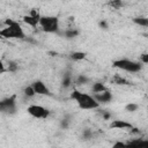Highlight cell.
<instances>
[{
  "label": "cell",
  "mask_w": 148,
  "mask_h": 148,
  "mask_svg": "<svg viewBox=\"0 0 148 148\" xmlns=\"http://www.w3.org/2000/svg\"><path fill=\"white\" fill-rule=\"evenodd\" d=\"M69 97L72 99H74L76 102V104L79 105V108L82 109V110H95V109L99 108V104L95 101L92 95L82 92V91H80L77 89L72 90Z\"/></svg>",
  "instance_id": "2"
},
{
  "label": "cell",
  "mask_w": 148,
  "mask_h": 148,
  "mask_svg": "<svg viewBox=\"0 0 148 148\" xmlns=\"http://www.w3.org/2000/svg\"><path fill=\"white\" fill-rule=\"evenodd\" d=\"M31 87L35 90L36 95H43V96H52L51 90L49 89V87L40 80H36L31 83Z\"/></svg>",
  "instance_id": "8"
},
{
  "label": "cell",
  "mask_w": 148,
  "mask_h": 148,
  "mask_svg": "<svg viewBox=\"0 0 148 148\" xmlns=\"http://www.w3.org/2000/svg\"><path fill=\"white\" fill-rule=\"evenodd\" d=\"M27 112L37 119H46L50 116V110L45 109L42 105H37V104H31L27 108Z\"/></svg>",
  "instance_id": "6"
},
{
  "label": "cell",
  "mask_w": 148,
  "mask_h": 148,
  "mask_svg": "<svg viewBox=\"0 0 148 148\" xmlns=\"http://www.w3.org/2000/svg\"><path fill=\"white\" fill-rule=\"evenodd\" d=\"M74 82L77 84V86H83V84H87L89 82V77L86 76L84 74H80L77 75L75 79H74Z\"/></svg>",
  "instance_id": "16"
},
{
  "label": "cell",
  "mask_w": 148,
  "mask_h": 148,
  "mask_svg": "<svg viewBox=\"0 0 148 148\" xmlns=\"http://www.w3.org/2000/svg\"><path fill=\"white\" fill-rule=\"evenodd\" d=\"M17 111L16 95L6 97L0 101V112L5 114H14Z\"/></svg>",
  "instance_id": "5"
},
{
  "label": "cell",
  "mask_w": 148,
  "mask_h": 148,
  "mask_svg": "<svg viewBox=\"0 0 148 148\" xmlns=\"http://www.w3.org/2000/svg\"><path fill=\"white\" fill-rule=\"evenodd\" d=\"M104 90H106V87H105L102 82H95V83L92 84V87H91L92 94H98V92H102V91H104Z\"/></svg>",
  "instance_id": "15"
},
{
  "label": "cell",
  "mask_w": 148,
  "mask_h": 148,
  "mask_svg": "<svg viewBox=\"0 0 148 148\" xmlns=\"http://www.w3.org/2000/svg\"><path fill=\"white\" fill-rule=\"evenodd\" d=\"M133 22L138 25H141V27H148V18L145 17V16H138V17H134L133 18Z\"/></svg>",
  "instance_id": "17"
},
{
  "label": "cell",
  "mask_w": 148,
  "mask_h": 148,
  "mask_svg": "<svg viewBox=\"0 0 148 148\" xmlns=\"http://www.w3.org/2000/svg\"><path fill=\"white\" fill-rule=\"evenodd\" d=\"M23 94H24V96H27V97H34V96L36 95L34 88L31 87V84H30V86H27V87L23 89Z\"/></svg>",
  "instance_id": "20"
},
{
  "label": "cell",
  "mask_w": 148,
  "mask_h": 148,
  "mask_svg": "<svg viewBox=\"0 0 148 148\" xmlns=\"http://www.w3.org/2000/svg\"><path fill=\"white\" fill-rule=\"evenodd\" d=\"M139 62H141L142 65L148 64V53H142V54L140 56V60H139Z\"/></svg>",
  "instance_id": "25"
},
{
  "label": "cell",
  "mask_w": 148,
  "mask_h": 148,
  "mask_svg": "<svg viewBox=\"0 0 148 148\" xmlns=\"http://www.w3.org/2000/svg\"><path fill=\"white\" fill-rule=\"evenodd\" d=\"M111 112H108V111H102V118L105 119V120H109L111 119Z\"/></svg>",
  "instance_id": "27"
},
{
  "label": "cell",
  "mask_w": 148,
  "mask_h": 148,
  "mask_svg": "<svg viewBox=\"0 0 148 148\" xmlns=\"http://www.w3.org/2000/svg\"><path fill=\"white\" fill-rule=\"evenodd\" d=\"M98 25H99V28H101V29H104V30L109 28V25H108V22H106V21H104V20L99 21V22H98Z\"/></svg>",
  "instance_id": "28"
},
{
  "label": "cell",
  "mask_w": 148,
  "mask_h": 148,
  "mask_svg": "<svg viewBox=\"0 0 148 148\" xmlns=\"http://www.w3.org/2000/svg\"><path fill=\"white\" fill-rule=\"evenodd\" d=\"M132 127H133V125L126 120L116 119L110 123V128H113V130H131Z\"/></svg>",
  "instance_id": "10"
},
{
  "label": "cell",
  "mask_w": 148,
  "mask_h": 148,
  "mask_svg": "<svg viewBox=\"0 0 148 148\" xmlns=\"http://www.w3.org/2000/svg\"><path fill=\"white\" fill-rule=\"evenodd\" d=\"M92 138V132L90 131V130H84L83 131V133H82V139L83 140H90Z\"/></svg>",
  "instance_id": "24"
},
{
  "label": "cell",
  "mask_w": 148,
  "mask_h": 148,
  "mask_svg": "<svg viewBox=\"0 0 148 148\" xmlns=\"http://www.w3.org/2000/svg\"><path fill=\"white\" fill-rule=\"evenodd\" d=\"M92 97L95 98V101L101 105V104H104V103H109L112 101L113 96L111 94V91H109L108 89L102 91V92H98V94H92Z\"/></svg>",
  "instance_id": "9"
},
{
  "label": "cell",
  "mask_w": 148,
  "mask_h": 148,
  "mask_svg": "<svg viewBox=\"0 0 148 148\" xmlns=\"http://www.w3.org/2000/svg\"><path fill=\"white\" fill-rule=\"evenodd\" d=\"M40 16H42V15L39 14V10L36 9V8H34V9L30 10L29 14H27V15L23 16V22H24L25 24L32 27V28H37V27H38V23H39Z\"/></svg>",
  "instance_id": "7"
},
{
  "label": "cell",
  "mask_w": 148,
  "mask_h": 148,
  "mask_svg": "<svg viewBox=\"0 0 148 148\" xmlns=\"http://www.w3.org/2000/svg\"><path fill=\"white\" fill-rule=\"evenodd\" d=\"M126 143V148H148V140L146 139H133Z\"/></svg>",
  "instance_id": "11"
},
{
  "label": "cell",
  "mask_w": 148,
  "mask_h": 148,
  "mask_svg": "<svg viewBox=\"0 0 148 148\" xmlns=\"http://www.w3.org/2000/svg\"><path fill=\"white\" fill-rule=\"evenodd\" d=\"M38 25L42 28L44 32L47 34H57L59 31V18L57 16L42 15L39 18Z\"/></svg>",
  "instance_id": "4"
},
{
  "label": "cell",
  "mask_w": 148,
  "mask_h": 148,
  "mask_svg": "<svg viewBox=\"0 0 148 148\" xmlns=\"http://www.w3.org/2000/svg\"><path fill=\"white\" fill-rule=\"evenodd\" d=\"M73 84V76L71 75V73H65L62 81H61V87L62 88H69Z\"/></svg>",
  "instance_id": "12"
},
{
  "label": "cell",
  "mask_w": 148,
  "mask_h": 148,
  "mask_svg": "<svg viewBox=\"0 0 148 148\" xmlns=\"http://www.w3.org/2000/svg\"><path fill=\"white\" fill-rule=\"evenodd\" d=\"M5 28L0 30V37L6 39H23L25 38V34L23 31V28L17 21H14L12 18L5 20Z\"/></svg>",
  "instance_id": "1"
},
{
  "label": "cell",
  "mask_w": 148,
  "mask_h": 148,
  "mask_svg": "<svg viewBox=\"0 0 148 148\" xmlns=\"http://www.w3.org/2000/svg\"><path fill=\"white\" fill-rule=\"evenodd\" d=\"M138 109H139V105L135 104V103H130V104H127V105L125 106V110H126L127 112H134V111H136Z\"/></svg>",
  "instance_id": "21"
},
{
  "label": "cell",
  "mask_w": 148,
  "mask_h": 148,
  "mask_svg": "<svg viewBox=\"0 0 148 148\" xmlns=\"http://www.w3.org/2000/svg\"><path fill=\"white\" fill-rule=\"evenodd\" d=\"M112 67L130 73H138L142 69V64L131 59H117L112 61Z\"/></svg>",
  "instance_id": "3"
},
{
  "label": "cell",
  "mask_w": 148,
  "mask_h": 148,
  "mask_svg": "<svg viewBox=\"0 0 148 148\" xmlns=\"http://www.w3.org/2000/svg\"><path fill=\"white\" fill-rule=\"evenodd\" d=\"M112 82H113L114 84H119V86H127V84H130V82H128L126 79H124V77H121V76H119V75H116V76L113 77Z\"/></svg>",
  "instance_id": "18"
},
{
  "label": "cell",
  "mask_w": 148,
  "mask_h": 148,
  "mask_svg": "<svg viewBox=\"0 0 148 148\" xmlns=\"http://www.w3.org/2000/svg\"><path fill=\"white\" fill-rule=\"evenodd\" d=\"M86 52H82V51H74L69 54V58L74 61H80V60H83L86 58Z\"/></svg>",
  "instance_id": "14"
},
{
  "label": "cell",
  "mask_w": 148,
  "mask_h": 148,
  "mask_svg": "<svg viewBox=\"0 0 148 148\" xmlns=\"http://www.w3.org/2000/svg\"><path fill=\"white\" fill-rule=\"evenodd\" d=\"M80 35V31L77 29H74V28H69V29H66L64 31V36L67 38V39H72V38H75Z\"/></svg>",
  "instance_id": "13"
},
{
  "label": "cell",
  "mask_w": 148,
  "mask_h": 148,
  "mask_svg": "<svg viewBox=\"0 0 148 148\" xmlns=\"http://www.w3.org/2000/svg\"><path fill=\"white\" fill-rule=\"evenodd\" d=\"M6 69H7V72L15 73V72L18 69V65H17L16 61H14V60H9V61H8V67H7Z\"/></svg>",
  "instance_id": "19"
},
{
  "label": "cell",
  "mask_w": 148,
  "mask_h": 148,
  "mask_svg": "<svg viewBox=\"0 0 148 148\" xmlns=\"http://www.w3.org/2000/svg\"><path fill=\"white\" fill-rule=\"evenodd\" d=\"M111 148H126V143L123 141H116Z\"/></svg>",
  "instance_id": "26"
},
{
  "label": "cell",
  "mask_w": 148,
  "mask_h": 148,
  "mask_svg": "<svg viewBox=\"0 0 148 148\" xmlns=\"http://www.w3.org/2000/svg\"><path fill=\"white\" fill-rule=\"evenodd\" d=\"M69 125H71V120H69V119L64 118V119L60 120V127H61L62 130H67V128L69 127Z\"/></svg>",
  "instance_id": "23"
},
{
  "label": "cell",
  "mask_w": 148,
  "mask_h": 148,
  "mask_svg": "<svg viewBox=\"0 0 148 148\" xmlns=\"http://www.w3.org/2000/svg\"><path fill=\"white\" fill-rule=\"evenodd\" d=\"M108 5L111 6V7L114 8V9H118V8H120V7L123 6V1H120V0H113V1L108 2Z\"/></svg>",
  "instance_id": "22"
},
{
  "label": "cell",
  "mask_w": 148,
  "mask_h": 148,
  "mask_svg": "<svg viewBox=\"0 0 148 148\" xmlns=\"http://www.w3.org/2000/svg\"><path fill=\"white\" fill-rule=\"evenodd\" d=\"M5 72H7V69H6V65L3 64L2 60H0V75H2Z\"/></svg>",
  "instance_id": "29"
}]
</instances>
